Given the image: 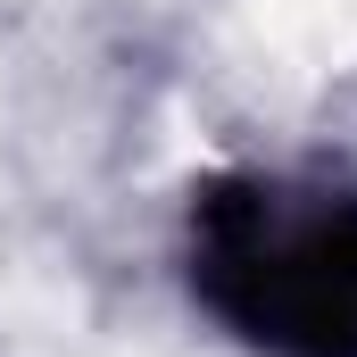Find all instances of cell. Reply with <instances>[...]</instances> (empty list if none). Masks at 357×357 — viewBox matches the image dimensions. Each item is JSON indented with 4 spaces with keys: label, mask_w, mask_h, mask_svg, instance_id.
<instances>
[{
    "label": "cell",
    "mask_w": 357,
    "mask_h": 357,
    "mask_svg": "<svg viewBox=\"0 0 357 357\" xmlns=\"http://www.w3.org/2000/svg\"><path fill=\"white\" fill-rule=\"evenodd\" d=\"M216 299L274 349L357 357V199L250 191L208 225Z\"/></svg>",
    "instance_id": "cell-1"
}]
</instances>
